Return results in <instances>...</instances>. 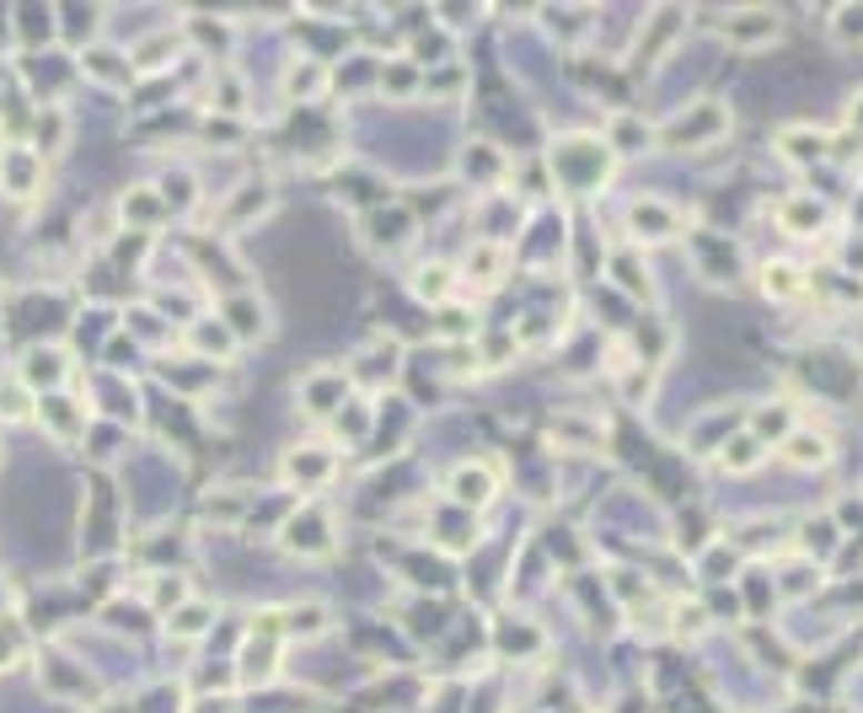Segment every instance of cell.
<instances>
[{"label":"cell","instance_id":"cell-1","mask_svg":"<svg viewBox=\"0 0 863 713\" xmlns=\"http://www.w3.org/2000/svg\"><path fill=\"white\" fill-rule=\"evenodd\" d=\"M279 548L290 559H333L339 553V531H333V515L322 504H301L284 526H279Z\"/></svg>","mask_w":863,"mask_h":713},{"label":"cell","instance_id":"cell-2","mask_svg":"<svg viewBox=\"0 0 863 713\" xmlns=\"http://www.w3.org/2000/svg\"><path fill=\"white\" fill-rule=\"evenodd\" d=\"M43 183H49V161L32 145H0V193L6 199L28 204V199L43 193Z\"/></svg>","mask_w":863,"mask_h":713},{"label":"cell","instance_id":"cell-3","mask_svg":"<svg viewBox=\"0 0 863 713\" xmlns=\"http://www.w3.org/2000/svg\"><path fill=\"white\" fill-rule=\"evenodd\" d=\"M295 403H301L307 419H333V413L349 403V371H333V365L307 371L301 386H295Z\"/></svg>","mask_w":863,"mask_h":713},{"label":"cell","instance_id":"cell-4","mask_svg":"<svg viewBox=\"0 0 863 713\" xmlns=\"http://www.w3.org/2000/svg\"><path fill=\"white\" fill-rule=\"evenodd\" d=\"M445 499L456 504V510H483L499 499V466L493 462H456L451 466V478H445Z\"/></svg>","mask_w":863,"mask_h":713},{"label":"cell","instance_id":"cell-5","mask_svg":"<svg viewBox=\"0 0 863 713\" xmlns=\"http://www.w3.org/2000/svg\"><path fill=\"white\" fill-rule=\"evenodd\" d=\"M333 472H339V451L333 445H295V451L279 456V478L290 489H328Z\"/></svg>","mask_w":863,"mask_h":713},{"label":"cell","instance_id":"cell-6","mask_svg":"<svg viewBox=\"0 0 863 713\" xmlns=\"http://www.w3.org/2000/svg\"><path fill=\"white\" fill-rule=\"evenodd\" d=\"M413 237H419V220L408 215L402 204H375V210L360 220V242H365L370 252H402Z\"/></svg>","mask_w":863,"mask_h":713},{"label":"cell","instance_id":"cell-7","mask_svg":"<svg viewBox=\"0 0 863 713\" xmlns=\"http://www.w3.org/2000/svg\"><path fill=\"white\" fill-rule=\"evenodd\" d=\"M553 167H558V178H563V183L595 188V183H606L612 155L601 151V145H585V155H580V140H563V145L553 151Z\"/></svg>","mask_w":863,"mask_h":713},{"label":"cell","instance_id":"cell-8","mask_svg":"<svg viewBox=\"0 0 863 713\" xmlns=\"http://www.w3.org/2000/svg\"><path fill=\"white\" fill-rule=\"evenodd\" d=\"M719 129H724V108L719 102H692V113H676L660 129V140L665 145H709V140H719Z\"/></svg>","mask_w":863,"mask_h":713},{"label":"cell","instance_id":"cell-9","mask_svg":"<svg viewBox=\"0 0 863 713\" xmlns=\"http://www.w3.org/2000/svg\"><path fill=\"white\" fill-rule=\"evenodd\" d=\"M269 210H274V188L252 178V183H242L220 204V231H242V225H252V220L269 215Z\"/></svg>","mask_w":863,"mask_h":713},{"label":"cell","instance_id":"cell-10","mask_svg":"<svg viewBox=\"0 0 863 713\" xmlns=\"http://www.w3.org/2000/svg\"><path fill=\"white\" fill-rule=\"evenodd\" d=\"M220 322L231 328V339L237 343H252V339L269 333V317H263V301H258V295H231L225 311H220Z\"/></svg>","mask_w":863,"mask_h":713},{"label":"cell","instance_id":"cell-11","mask_svg":"<svg viewBox=\"0 0 863 713\" xmlns=\"http://www.w3.org/2000/svg\"><path fill=\"white\" fill-rule=\"evenodd\" d=\"M274 671H279V639H269V633L258 639V633H252V639L242 644V682L247 686L274 682Z\"/></svg>","mask_w":863,"mask_h":713},{"label":"cell","instance_id":"cell-12","mask_svg":"<svg viewBox=\"0 0 863 713\" xmlns=\"http://www.w3.org/2000/svg\"><path fill=\"white\" fill-rule=\"evenodd\" d=\"M119 210H123V225H134V231H151V225H161V210H167V199H161L155 188H129Z\"/></svg>","mask_w":863,"mask_h":713},{"label":"cell","instance_id":"cell-13","mask_svg":"<svg viewBox=\"0 0 863 713\" xmlns=\"http://www.w3.org/2000/svg\"><path fill=\"white\" fill-rule=\"evenodd\" d=\"M466 280L478 284V290H493V284L504 280V248L499 242H478V248L466 252Z\"/></svg>","mask_w":863,"mask_h":713},{"label":"cell","instance_id":"cell-14","mask_svg":"<svg viewBox=\"0 0 863 713\" xmlns=\"http://www.w3.org/2000/svg\"><path fill=\"white\" fill-rule=\"evenodd\" d=\"M32 419H43L60 440H76V434H81V419H76V408L64 403V392H43V398L32 403Z\"/></svg>","mask_w":863,"mask_h":713},{"label":"cell","instance_id":"cell-15","mask_svg":"<svg viewBox=\"0 0 863 713\" xmlns=\"http://www.w3.org/2000/svg\"><path fill=\"white\" fill-rule=\"evenodd\" d=\"M451 290H456V269H451V263H424V269L413 274V295L430 301V307H445Z\"/></svg>","mask_w":863,"mask_h":713},{"label":"cell","instance_id":"cell-16","mask_svg":"<svg viewBox=\"0 0 863 713\" xmlns=\"http://www.w3.org/2000/svg\"><path fill=\"white\" fill-rule=\"evenodd\" d=\"M671 231H676V215H671L665 204L644 199V204L633 210V237H644V242H665Z\"/></svg>","mask_w":863,"mask_h":713},{"label":"cell","instance_id":"cell-17","mask_svg":"<svg viewBox=\"0 0 863 713\" xmlns=\"http://www.w3.org/2000/svg\"><path fill=\"white\" fill-rule=\"evenodd\" d=\"M188 339H193V349H204L210 360H231V354H237V339H231V328H225L220 317L215 322H193Z\"/></svg>","mask_w":863,"mask_h":713},{"label":"cell","instance_id":"cell-18","mask_svg":"<svg viewBox=\"0 0 863 713\" xmlns=\"http://www.w3.org/2000/svg\"><path fill=\"white\" fill-rule=\"evenodd\" d=\"M210 622H215V606H204V601H183L178 612H167V627H172V639H199Z\"/></svg>","mask_w":863,"mask_h":713},{"label":"cell","instance_id":"cell-19","mask_svg":"<svg viewBox=\"0 0 863 713\" xmlns=\"http://www.w3.org/2000/svg\"><path fill=\"white\" fill-rule=\"evenodd\" d=\"M81 70L97 76V81H113V87H129V76H134V64L113 60V49H87V54H81Z\"/></svg>","mask_w":863,"mask_h":713},{"label":"cell","instance_id":"cell-20","mask_svg":"<svg viewBox=\"0 0 863 713\" xmlns=\"http://www.w3.org/2000/svg\"><path fill=\"white\" fill-rule=\"evenodd\" d=\"M204 515H210L215 526H237L247 515V494H237V489H210V494H204Z\"/></svg>","mask_w":863,"mask_h":713},{"label":"cell","instance_id":"cell-21","mask_svg":"<svg viewBox=\"0 0 863 713\" xmlns=\"http://www.w3.org/2000/svg\"><path fill=\"white\" fill-rule=\"evenodd\" d=\"M328 606H317V601H307V606H290V612H279V627H284V633H328Z\"/></svg>","mask_w":863,"mask_h":713},{"label":"cell","instance_id":"cell-22","mask_svg":"<svg viewBox=\"0 0 863 713\" xmlns=\"http://www.w3.org/2000/svg\"><path fill=\"white\" fill-rule=\"evenodd\" d=\"M789 462H800V466L832 462V440H826V434H810V430L789 434Z\"/></svg>","mask_w":863,"mask_h":713},{"label":"cell","instance_id":"cell-23","mask_svg":"<svg viewBox=\"0 0 863 713\" xmlns=\"http://www.w3.org/2000/svg\"><path fill=\"white\" fill-rule=\"evenodd\" d=\"M322 87H328V70H322V64L301 60V64L284 70V92L290 97H322Z\"/></svg>","mask_w":863,"mask_h":713},{"label":"cell","instance_id":"cell-24","mask_svg":"<svg viewBox=\"0 0 863 713\" xmlns=\"http://www.w3.org/2000/svg\"><path fill=\"white\" fill-rule=\"evenodd\" d=\"M762 284H767V295H777V301H794V295L804 290V274L794 269V263H767Z\"/></svg>","mask_w":863,"mask_h":713},{"label":"cell","instance_id":"cell-25","mask_svg":"<svg viewBox=\"0 0 863 713\" xmlns=\"http://www.w3.org/2000/svg\"><path fill=\"white\" fill-rule=\"evenodd\" d=\"M183 601H188V585L178 580V574H161V580L151 585V606H155V612H178Z\"/></svg>","mask_w":863,"mask_h":713},{"label":"cell","instance_id":"cell-26","mask_svg":"<svg viewBox=\"0 0 863 713\" xmlns=\"http://www.w3.org/2000/svg\"><path fill=\"white\" fill-rule=\"evenodd\" d=\"M756 456H762V440L756 434H740L735 445H724V466H735V472L756 466Z\"/></svg>","mask_w":863,"mask_h":713},{"label":"cell","instance_id":"cell-27","mask_svg":"<svg viewBox=\"0 0 863 713\" xmlns=\"http://www.w3.org/2000/svg\"><path fill=\"white\" fill-rule=\"evenodd\" d=\"M183 713H242V703H237L231 692H199Z\"/></svg>","mask_w":863,"mask_h":713},{"label":"cell","instance_id":"cell-28","mask_svg":"<svg viewBox=\"0 0 863 713\" xmlns=\"http://www.w3.org/2000/svg\"><path fill=\"white\" fill-rule=\"evenodd\" d=\"M167 49H172V38H151V43L140 49L134 70H161V64H167Z\"/></svg>","mask_w":863,"mask_h":713},{"label":"cell","instance_id":"cell-29","mask_svg":"<svg viewBox=\"0 0 863 713\" xmlns=\"http://www.w3.org/2000/svg\"><path fill=\"white\" fill-rule=\"evenodd\" d=\"M815 225H821L815 204H789V231H815Z\"/></svg>","mask_w":863,"mask_h":713},{"label":"cell","instance_id":"cell-30","mask_svg":"<svg viewBox=\"0 0 863 713\" xmlns=\"http://www.w3.org/2000/svg\"><path fill=\"white\" fill-rule=\"evenodd\" d=\"M17 650H22V627L11 622V627H6V639H0V671H6V665H17Z\"/></svg>","mask_w":863,"mask_h":713},{"label":"cell","instance_id":"cell-31","mask_svg":"<svg viewBox=\"0 0 863 713\" xmlns=\"http://www.w3.org/2000/svg\"><path fill=\"white\" fill-rule=\"evenodd\" d=\"M804 140H815V134H804V129H789V134H783V151H789V155H800V161H804L810 151L821 155V145H804Z\"/></svg>","mask_w":863,"mask_h":713},{"label":"cell","instance_id":"cell-32","mask_svg":"<svg viewBox=\"0 0 863 713\" xmlns=\"http://www.w3.org/2000/svg\"><path fill=\"white\" fill-rule=\"evenodd\" d=\"M60 371H64V360H32V365H28L32 381H38V375H60Z\"/></svg>","mask_w":863,"mask_h":713},{"label":"cell","instance_id":"cell-33","mask_svg":"<svg viewBox=\"0 0 863 713\" xmlns=\"http://www.w3.org/2000/svg\"><path fill=\"white\" fill-rule=\"evenodd\" d=\"M387 81H392V87H398V92H408V87H413V81H419V76H413V70H392V76H387Z\"/></svg>","mask_w":863,"mask_h":713}]
</instances>
